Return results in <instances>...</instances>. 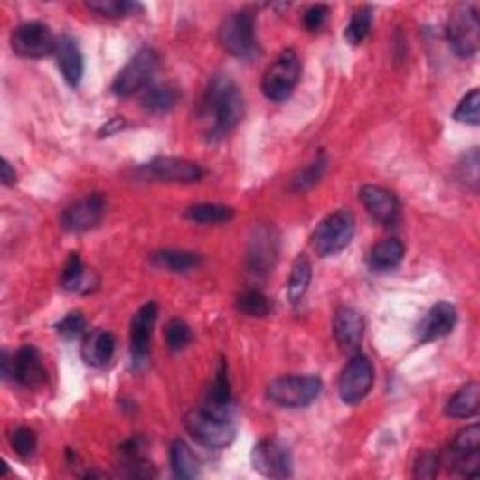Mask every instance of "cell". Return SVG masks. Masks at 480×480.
I'll list each match as a JSON object with an SVG mask.
<instances>
[{
    "label": "cell",
    "mask_w": 480,
    "mask_h": 480,
    "mask_svg": "<svg viewBox=\"0 0 480 480\" xmlns=\"http://www.w3.org/2000/svg\"><path fill=\"white\" fill-rule=\"evenodd\" d=\"M244 117V96L233 80L216 75L209 83L199 108V120L211 139L233 132Z\"/></svg>",
    "instance_id": "obj_1"
},
{
    "label": "cell",
    "mask_w": 480,
    "mask_h": 480,
    "mask_svg": "<svg viewBox=\"0 0 480 480\" xmlns=\"http://www.w3.org/2000/svg\"><path fill=\"white\" fill-rule=\"evenodd\" d=\"M353 235H355V218L347 209H340L319 221L312 233V248L319 258H333L349 246Z\"/></svg>",
    "instance_id": "obj_2"
},
{
    "label": "cell",
    "mask_w": 480,
    "mask_h": 480,
    "mask_svg": "<svg viewBox=\"0 0 480 480\" xmlns=\"http://www.w3.org/2000/svg\"><path fill=\"white\" fill-rule=\"evenodd\" d=\"M323 381L317 375H284L268 385L267 396L276 406L298 409L306 408L319 398Z\"/></svg>",
    "instance_id": "obj_3"
},
{
    "label": "cell",
    "mask_w": 480,
    "mask_h": 480,
    "mask_svg": "<svg viewBox=\"0 0 480 480\" xmlns=\"http://www.w3.org/2000/svg\"><path fill=\"white\" fill-rule=\"evenodd\" d=\"M221 47L237 59H249L258 52L256 40V17L248 10L233 12L227 15L218 31Z\"/></svg>",
    "instance_id": "obj_4"
},
{
    "label": "cell",
    "mask_w": 480,
    "mask_h": 480,
    "mask_svg": "<svg viewBox=\"0 0 480 480\" xmlns=\"http://www.w3.org/2000/svg\"><path fill=\"white\" fill-rule=\"evenodd\" d=\"M184 428L195 443L207 448H225L235 441V426L205 408L192 409L184 417Z\"/></svg>",
    "instance_id": "obj_5"
},
{
    "label": "cell",
    "mask_w": 480,
    "mask_h": 480,
    "mask_svg": "<svg viewBox=\"0 0 480 480\" xmlns=\"http://www.w3.org/2000/svg\"><path fill=\"white\" fill-rule=\"evenodd\" d=\"M300 71L302 64L298 55L293 49H284L263 75V94L270 102H286L300 80Z\"/></svg>",
    "instance_id": "obj_6"
},
{
    "label": "cell",
    "mask_w": 480,
    "mask_h": 480,
    "mask_svg": "<svg viewBox=\"0 0 480 480\" xmlns=\"http://www.w3.org/2000/svg\"><path fill=\"white\" fill-rule=\"evenodd\" d=\"M158 66H160V57L155 49L150 47L141 49V52L136 53V57H132V61L118 71L111 85L113 94L126 98V96H134L139 90H145L150 85V81H153L155 73L158 71Z\"/></svg>",
    "instance_id": "obj_7"
},
{
    "label": "cell",
    "mask_w": 480,
    "mask_h": 480,
    "mask_svg": "<svg viewBox=\"0 0 480 480\" xmlns=\"http://www.w3.org/2000/svg\"><path fill=\"white\" fill-rule=\"evenodd\" d=\"M448 42L458 57H471L480 45V21L475 5H460L448 19Z\"/></svg>",
    "instance_id": "obj_8"
},
{
    "label": "cell",
    "mask_w": 480,
    "mask_h": 480,
    "mask_svg": "<svg viewBox=\"0 0 480 480\" xmlns=\"http://www.w3.org/2000/svg\"><path fill=\"white\" fill-rule=\"evenodd\" d=\"M14 53L24 59H43L57 53L59 40L45 23L29 21L23 23L12 33L10 38Z\"/></svg>",
    "instance_id": "obj_9"
},
{
    "label": "cell",
    "mask_w": 480,
    "mask_h": 480,
    "mask_svg": "<svg viewBox=\"0 0 480 480\" xmlns=\"http://www.w3.org/2000/svg\"><path fill=\"white\" fill-rule=\"evenodd\" d=\"M3 375L14 377L19 385L29 389L43 385L47 379L42 355L34 345H23L12 359L3 353Z\"/></svg>",
    "instance_id": "obj_10"
},
{
    "label": "cell",
    "mask_w": 480,
    "mask_h": 480,
    "mask_svg": "<svg viewBox=\"0 0 480 480\" xmlns=\"http://www.w3.org/2000/svg\"><path fill=\"white\" fill-rule=\"evenodd\" d=\"M251 467L267 478H289L293 475L291 450L276 438L263 439L251 450Z\"/></svg>",
    "instance_id": "obj_11"
},
{
    "label": "cell",
    "mask_w": 480,
    "mask_h": 480,
    "mask_svg": "<svg viewBox=\"0 0 480 480\" xmlns=\"http://www.w3.org/2000/svg\"><path fill=\"white\" fill-rule=\"evenodd\" d=\"M373 387V366L362 353H355L340 377V398L347 406L362 401Z\"/></svg>",
    "instance_id": "obj_12"
},
{
    "label": "cell",
    "mask_w": 480,
    "mask_h": 480,
    "mask_svg": "<svg viewBox=\"0 0 480 480\" xmlns=\"http://www.w3.org/2000/svg\"><path fill=\"white\" fill-rule=\"evenodd\" d=\"M452 469L462 476H478L480 467V428L471 424L456 434L450 445Z\"/></svg>",
    "instance_id": "obj_13"
},
{
    "label": "cell",
    "mask_w": 480,
    "mask_h": 480,
    "mask_svg": "<svg viewBox=\"0 0 480 480\" xmlns=\"http://www.w3.org/2000/svg\"><path fill=\"white\" fill-rule=\"evenodd\" d=\"M104 211H106L104 195L90 193L80 201H75V203H71L62 211L61 225L62 230L70 233H83L102 221Z\"/></svg>",
    "instance_id": "obj_14"
},
{
    "label": "cell",
    "mask_w": 480,
    "mask_h": 480,
    "mask_svg": "<svg viewBox=\"0 0 480 480\" xmlns=\"http://www.w3.org/2000/svg\"><path fill=\"white\" fill-rule=\"evenodd\" d=\"M278 259V233L268 225H259L248 244V267L256 274L272 272Z\"/></svg>",
    "instance_id": "obj_15"
},
{
    "label": "cell",
    "mask_w": 480,
    "mask_h": 480,
    "mask_svg": "<svg viewBox=\"0 0 480 480\" xmlns=\"http://www.w3.org/2000/svg\"><path fill=\"white\" fill-rule=\"evenodd\" d=\"M145 171L148 173V176H153L156 181L179 183V184L197 183L201 181V176H203V169H201V165H197L195 162L184 158H171V156H162L153 160L145 167Z\"/></svg>",
    "instance_id": "obj_16"
},
{
    "label": "cell",
    "mask_w": 480,
    "mask_h": 480,
    "mask_svg": "<svg viewBox=\"0 0 480 480\" xmlns=\"http://www.w3.org/2000/svg\"><path fill=\"white\" fill-rule=\"evenodd\" d=\"M158 319V305L156 302H146L145 306H141L130 326V338H132V359L134 366H141L148 359V349H150V336H153V328Z\"/></svg>",
    "instance_id": "obj_17"
},
{
    "label": "cell",
    "mask_w": 480,
    "mask_h": 480,
    "mask_svg": "<svg viewBox=\"0 0 480 480\" xmlns=\"http://www.w3.org/2000/svg\"><path fill=\"white\" fill-rule=\"evenodd\" d=\"M458 321V312L448 302H438L436 306L429 308L417 328V336L420 344H429L441 340L452 333L454 325Z\"/></svg>",
    "instance_id": "obj_18"
},
{
    "label": "cell",
    "mask_w": 480,
    "mask_h": 480,
    "mask_svg": "<svg viewBox=\"0 0 480 480\" xmlns=\"http://www.w3.org/2000/svg\"><path fill=\"white\" fill-rule=\"evenodd\" d=\"M359 199L362 201L368 214L379 223L392 225L400 216V203L396 195L381 186H362L359 192Z\"/></svg>",
    "instance_id": "obj_19"
},
{
    "label": "cell",
    "mask_w": 480,
    "mask_h": 480,
    "mask_svg": "<svg viewBox=\"0 0 480 480\" xmlns=\"http://www.w3.org/2000/svg\"><path fill=\"white\" fill-rule=\"evenodd\" d=\"M334 338L342 351L359 353L362 338H364V321L362 315L353 308H340L334 315Z\"/></svg>",
    "instance_id": "obj_20"
},
{
    "label": "cell",
    "mask_w": 480,
    "mask_h": 480,
    "mask_svg": "<svg viewBox=\"0 0 480 480\" xmlns=\"http://www.w3.org/2000/svg\"><path fill=\"white\" fill-rule=\"evenodd\" d=\"M57 64L59 70L62 73L64 81L70 87H80L81 80H83V71H85V62H83V55H81V49L73 38L70 36H62L59 40L57 45Z\"/></svg>",
    "instance_id": "obj_21"
},
{
    "label": "cell",
    "mask_w": 480,
    "mask_h": 480,
    "mask_svg": "<svg viewBox=\"0 0 480 480\" xmlns=\"http://www.w3.org/2000/svg\"><path fill=\"white\" fill-rule=\"evenodd\" d=\"M117 340L109 331L96 328L90 334L85 336L81 345V357L92 368H104L111 362L115 355Z\"/></svg>",
    "instance_id": "obj_22"
},
{
    "label": "cell",
    "mask_w": 480,
    "mask_h": 480,
    "mask_svg": "<svg viewBox=\"0 0 480 480\" xmlns=\"http://www.w3.org/2000/svg\"><path fill=\"white\" fill-rule=\"evenodd\" d=\"M61 286L71 293H90L98 286V278L92 270L85 268L80 254H71L64 265Z\"/></svg>",
    "instance_id": "obj_23"
},
{
    "label": "cell",
    "mask_w": 480,
    "mask_h": 480,
    "mask_svg": "<svg viewBox=\"0 0 480 480\" xmlns=\"http://www.w3.org/2000/svg\"><path fill=\"white\" fill-rule=\"evenodd\" d=\"M205 409L221 417V419H230L231 411V385H230V377H227V364L225 361L220 362L216 377L212 381V387L207 396Z\"/></svg>",
    "instance_id": "obj_24"
},
{
    "label": "cell",
    "mask_w": 480,
    "mask_h": 480,
    "mask_svg": "<svg viewBox=\"0 0 480 480\" xmlns=\"http://www.w3.org/2000/svg\"><path fill=\"white\" fill-rule=\"evenodd\" d=\"M403 256H406V248L398 239H385L372 248L368 263L373 272H387L396 268Z\"/></svg>",
    "instance_id": "obj_25"
},
{
    "label": "cell",
    "mask_w": 480,
    "mask_h": 480,
    "mask_svg": "<svg viewBox=\"0 0 480 480\" xmlns=\"http://www.w3.org/2000/svg\"><path fill=\"white\" fill-rule=\"evenodd\" d=\"M478 408H480V385L476 381H471L448 400L445 413L452 419H471L478 413Z\"/></svg>",
    "instance_id": "obj_26"
},
{
    "label": "cell",
    "mask_w": 480,
    "mask_h": 480,
    "mask_svg": "<svg viewBox=\"0 0 480 480\" xmlns=\"http://www.w3.org/2000/svg\"><path fill=\"white\" fill-rule=\"evenodd\" d=\"M176 102H179V90L169 83L148 85L141 96V106L146 111L158 113V115L171 111Z\"/></svg>",
    "instance_id": "obj_27"
},
{
    "label": "cell",
    "mask_w": 480,
    "mask_h": 480,
    "mask_svg": "<svg viewBox=\"0 0 480 480\" xmlns=\"http://www.w3.org/2000/svg\"><path fill=\"white\" fill-rule=\"evenodd\" d=\"M153 265L167 272L184 274L201 265V256L193 254V251L164 249V251H156V254L153 256Z\"/></svg>",
    "instance_id": "obj_28"
},
{
    "label": "cell",
    "mask_w": 480,
    "mask_h": 480,
    "mask_svg": "<svg viewBox=\"0 0 480 480\" xmlns=\"http://www.w3.org/2000/svg\"><path fill=\"white\" fill-rule=\"evenodd\" d=\"M169 460H171L173 473L179 478H197L201 475V466H199L197 456L193 454V450L181 439H176L171 445Z\"/></svg>",
    "instance_id": "obj_29"
},
{
    "label": "cell",
    "mask_w": 480,
    "mask_h": 480,
    "mask_svg": "<svg viewBox=\"0 0 480 480\" xmlns=\"http://www.w3.org/2000/svg\"><path fill=\"white\" fill-rule=\"evenodd\" d=\"M310 282H312V263L305 254H300L293 261L289 282H287V296L293 305H296V302H300L302 296L306 295Z\"/></svg>",
    "instance_id": "obj_30"
},
{
    "label": "cell",
    "mask_w": 480,
    "mask_h": 480,
    "mask_svg": "<svg viewBox=\"0 0 480 480\" xmlns=\"http://www.w3.org/2000/svg\"><path fill=\"white\" fill-rule=\"evenodd\" d=\"M372 23H373L372 8L370 6L359 8L355 14L351 15L349 24L344 31V38L347 40V43L361 45L368 38V34L372 31Z\"/></svg>",
    "instance_id": "obj_31"
},
{
    "label": "cell",
    "mask_w": 480,
    "mask_h": 480,
    "mask_svg": "<svg viewBox=\"0 0 480 480\" xmlns=\"http://www.w3.org/2000/svg\"><path fill=\"white\" fill-rule=\"evenodd\" d=\"M235 211L231 207L218 203H199L186 211V218L197 223H225L233 218Z\"/></svg>",
    "instance_id": "obj_32"
},
{
    "label": "cell",
    "mask_w": 480,
    "mask_h": 480,
    "mask_svg": "<svg viewBox=\"0 0 480 480\" xmlns=\"http://www.w3.org/2000/svg\"><path fill=\"white\" fill-rule=\"evenodd\" d=\"M237 308L249 317H265L270 312V302L261 291L248 289L239 295Z\"/></svg>",
    "instance_id": "obj_33"
},
{
    "label": "cell",
    "mask_w": 480,
    "mask_h": 480,
    "mask_svg": "<svg viewBox=\"0 0 480 480\" xmlns=\"http://www.w3.org/2000/svg\"><path fill=\"white\" fill-rule=\"evenodd\" d=\"M87 8L108 19H120L132 15L139 6L126 3V0H90V3H87Z\"/></svg>",
    "instance_id": "obj_34"
},
{
    "label": "cell",
    "mask_w": 480,
    "mask_h": 480,
    "mask_svg": "<svg viewBox=\"0 0 480 480\" xmlns=\"http://www.w3.org/2000/svg\"><path fill=\"white\" fill-rule=\"evenodd\" d=\"M164 340H165V345L171 351H181V349H184V347H188L192 344L193 333H192V328H190V325L186 321L171 319L165 325Z\"/></svg>",
    "instance_id": "obj_35"
},
{
    "label": "cell",
    "mask_w": 480,
    "mask_h": 480,
    "mask_svg": "<svg viewBox=\"0 0 480 480\" xmlns=\"http://www.w3.org/2000/svg\"><path fill=\"white\" fill-rule=\"evenodd\" d=\"M454 120L476 126L480 122V92L478 89H473L454 111Z\"/></svg>",
    "instance_id": "obj_36"
},
{
    "label": "cell",
    "mask_w": 480,
    "mask_h": 480,
    "mask_svg": "<svg viewBox=\"0 0 480 480\" xmlns=\"http://www.w3.org/2000/svg\"><path fill=\"white\" fill-rule=\"evenodd\" d=\"M10 445L15 450L17 456L31 458L36 450V445H38L34 429L24 428V426L14 429V434L10 436Z\"/></svg>",
    "instance_id": "obj_37"
},
{
    "label": "cell",
    "mask_w": 480,
    "mask_h": 480,
    "mask_svg": "<svg viewBox=\"0 0 480 480\" xmlns=\"http://www.w3.org/2000/svg\"><path fill=\"white\" fill-rule=\"evenodd\" d=\"M326 167V158L325 156H319L315 162H312L310 165H306L305 169H302L295 179L291 181L293 188L295 190H306L310 186H314L319 179H321V174Z\"/></svg>",
    "instance_id": "obj_38"
},
{
    "label": "cell",
    "mask_w": 480,
    "mask_h": 480,
    "mask_svg": "<svg viewBox=\"0 0 480 480\" xmlns=\"http://www.w3.org/2000/svg\"><path fill=\"white\" fill-rule=\"evenodd\" d=\"M85 326H87V321H85V315L81 312H70L66 317H62L55 328L59 336L66 338V340H73L78 338L85 333Z\"/></svg>",
    "instance_id": "obj_39"
},
{
    "label": "cell",
    "mask_w": 480,
    "mask_h": 480,
    "mask_svg": "<svg viewBox=\"0 0 480 480\" xmlns=\"http://www.w3.org/2000/svg\"><path fill=\"white\" fill-rule=\"evenodd\" d=\"M462 171V181L469 184L473 190L478 186V150L471 148L469 153L464 156V164L460 165Z\"/></svg>",
    "instance_id": "obj_40"
},
{
    "label": "cell",
    "mask_w": 480,
    "mask_h": 480,
    "mask_svg": "<svg viewBox=\"0 0 480 480\" xmlns=\"http://www.w3.org/2000/svg\"><path fill=\"white\" fill-rule=\"evenodd\" d=\"M439 469V456L436 452H424L417 460L415 476L417 478H434Z\"/></svg>",
    "instance_id": "obj_41"
},
{
    "label": "cell",
    "mask_w": 480,
    "mask_h": 480,
    "mask_svg": "<svg viewBox=\"0 0 480 480\" xmlns=\"http://www.w3.org/2000/svg\"><path fill=\"white\" fill-rule=\"evenodd\" d=\"M328 14H331V10H328V6H325V5H315V6H312V8L306 10V14H305V27H306L308 31H312V33L319 31V29L323 27V24H325Z\"/></svg>",
    "instance_id": "obj_42"
},
{
    "label": "cell",
    "mask_w": 480,
    "mask_h": 480,
    "mask_svg": "<svg viewBox=\"0 0 480 480\" xmlns=\"http://www.w3.org/2000/svg\"><path fill=\"white\" fill-rule=\"evenodd\" d=\"M0 181H3L5 186H14L17 183V173L6 158L3 160V165H0Z\"/></svg>",
    "instance_id": "obj_43"
},
{
    "label": "cell",
    "mask_w": 480,
    "mask_h": 480,
    "mask_svg": "<svg viewBox=\"0 0 480 480\" xmlns=\"http://www.w3.org/2000/svg\"><path fill=\"white\" fill-rule=\"evenodd\" d=\"M124 126H126V122H124V118H113V120H109L108 122V126H104V128L102 130H99V137H108V136H113V134H117V132H120L122 128H124Z\"/></svg>",
    "instance_id": "obj_44"
}]
</instances>
